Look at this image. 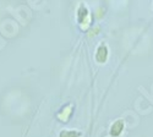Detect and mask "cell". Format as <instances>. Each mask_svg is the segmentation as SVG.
Returning a JSON list of instances; mask_svg holds the SVG:
<instances>
[{"instance_id": "6da1fadb", "label": "cell", "mask_w": 153, "mask_h": 137, "mask_svg": "<svg viewBox=\"0 0 153 137\" xmlns=\"http://www.w3.org/2000/svg\"><path fill=\"white\" fill-rule=\"evenodd\" d=\"M96 58L98 60V63H104V61L107 60V58H108V49H107V47H104V45L99 47L98 50H97V54H96Z\"/></svg>"}, {"instance_id": "7a4b0ae2", "label": "cell", "mask_w": 153, "mask_h": 137, "mask_svg": "<svg viewBox=\"0 0 153 137\" xmlns=\"http://www.w3.org/2000/svg\"><path fill=\"white\" fill-rule=\"evenodd\" d=\"M124 130V124L123 121H117V122H114V125L111 126L110 129V135L113 137H118Z\"/></svg>"}, {"instance_id": "3957f363", "label": "cell", "mask_w": 153, "mask_h": 137, "mask_svg": "<svg viewBox=\"0 0 153 137\" xmlns=\"http://www.w3.org/2000/svg\"><path fill=\"white\" fill-rule=\"evenodd\" d=\"M87 15H88L87 9L83 7V6H81L80 10H79V21H80L81 23H83V21H85V19L87 17Z\"/></svg>"}, {"instance_id": "277c9868", "label": "cell", "mask_w": 153, "mask_h": 137, "mask_svg": "<svg viewBox=\"0 0 153 137\" xmlns=\"http://www.w3.org/2000/svg\"><path fill=\"white\" fill-rule=\"evenodd\" d=\"M80 133L75 131H62L60 133V137H79Z\"/></svg>"}]
</instances>
